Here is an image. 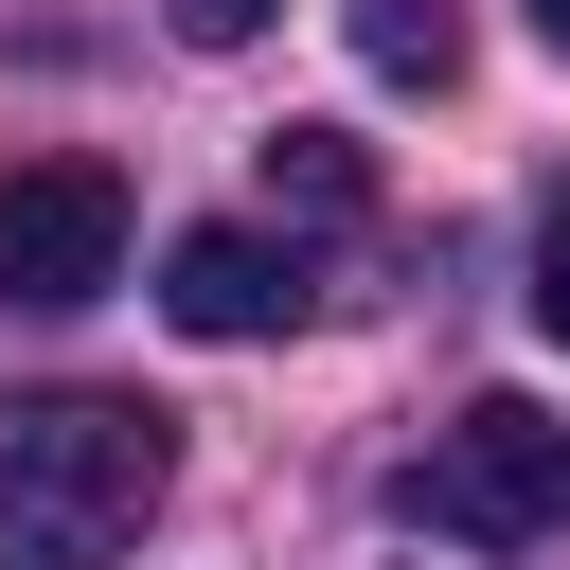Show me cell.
<instances>
[{"mask_svg":"<svg viewBox=\"0 0 570 570\" xmlns=\"http://www.w3.org/2000/svg\"><path fill=\"white\" fill-rule=\"evenodd\" d=\"M392 517H410V534H463V552H517V534L570 517V428H552L534 392H481L463 428H428V445L392 463Z\"/></svg>","mask_w":570,"mask_h":570,"instance_id":"obj_2","label":"cell"},{"mask_svg":"<svg viewBox=\"0 0 570 570\" xmlns=\"http://www.w3.org/2000/svg\"><path fill=\"white\" fill-rule=\"evenodd\" d=\"M534 36H552V53H570V0H534Z\"/></svg>","mask_w":570,"mask_h":570,"instance_id":"obj_9","label":"cell"},{"mask_svg":"<svg viewBox=\"0 0 570 570\" xmlns=\"http://www.w3.org/2000/svg\"><path fill=\"white\" fill-rule=\"evenodd\" d=\"M107 267H125V178L71 142H18L0 160V303H89Z\"/></svg>","mask_w":570,"mask_h":570,"instance_id":"obj_3","label":"cell"},{"mask_svg":"<svg viewBox=\"0 0 570 570\" xmlns=\"http://www.w3.org/2000/svg\"><path fill=\"white\" fill-rule=\"evenodd\" d=\"M160 321H178V338H285V321H303V249H267V232H178V249H160Z\"/></svg>","mask_w":570,"mask_h":570,"instance_id":"obj_4","label":"cell"},{"mask_svg":"<svg viewBox=\"0 0 570 570\" xmlns=\"http://www.w3.org/2000/svg\"><path fill=\"white\" fill-rule=\"evenodd\" d=\"M178 445L142 392H36L0 410V570H107L142 517H160Z\"/></svg>","mask_w":570,"mask_h":570,"instance_id":"obj_1","label":"cell"},{"mask_svg":"<svg viewBox=\"0 0 570 570\" xmlns=\"http://www.w3.org/2000/svg\"><path fill=\"white\" fill-rule=\"evenodd\" d=\"M267 18H285V0H178V36H196V53H249Z\"/></svg>","mask_w":570,"mask_h":570,"instance_id":"obj_7","label":"cell"},{"mask_svg":"<svg viewBox=\"0 0 570 570\" xmlns=\"http://www.w3.org/2000/svg\"><path fill=\"white\" fill-rule=\"evenodd\" d=\"M356 53H374L392 89H445V71H463V0H356Z\"/></svg>","mask_w":570,"mask_h":570,"instance_id":"obj_6","label":"cell"},{"mask_svg":"<svg viewBox=\"0 0 570 570\" xmlns=\"http://www.w3.org/2000/svg\"><path fill=\"white\" fill-rule=\"evenodd\" d=\"M534 321L570 338V214H552V249H534Z\"/></svg>","mask_w":570,"mask_h":570,"instance_id":"obj_8","label":"cell"},{"mask_svg":"<svg viewBox=\"0 0 570 570\" xmlns=\"http://www.w3.org/2000/svg\"><path fill=\"white\" fill-rule=\"evenodd\" d=\"M374 196V160L338 142V125H267V214H303V232H338Z\"/></svg>","mask_w":570,"mask_h":570,"instance_id":"obj_5","label":"cell"}]
</instances>
